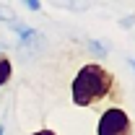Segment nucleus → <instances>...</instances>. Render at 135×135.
Instances as JSON below:
<instances>
[{"label":"nucleus","mask_w":135,"mask_h":135,"mask_svg":"<svg viewBox=\"0 0 135 135\" xmlns=\"http://www.w3.org/2000/svg\"><path fill=\"white\" fill-rule=\"evenodd\" d=\"M133 23H135V16H127V18H122V21H119V26H125V29H130Z\"/></svg>","instance_id":"7"},{"label":"nucleus","mask_w":135,"mask_h":135,"mask_svg":"<svg viewBox=\"0 0 135 135\" xmlns=\"http://www.w3.org/2000/svg\"><path fill=\"white\" fill-rule=\"evenodd\" d=\"M133 130L135 127H133L130 114L117 104L107 107L96 122V135H133Z\"/></svg>","instance_id":"2"},{"label":"nucleus","mask_w":135,"mask_h":135,"mask_svg":"<svg viewBox=\"0 0 135 135\" xmlns=\"http://www.w3.org/2000/svg\"><path fill=\"white\" fill-rule=\"evenodd\" d=\"M114 94H117V78L101 62H86L83 68H78V73L70 83L73 104L81 109L99 107L107 99H112Z\"/></svg>","instance_id":"1"},{"label":"nucleus","mask_w":135,"mask_h":135,"mask_svg":"<svg viewBox=\"0 0 135 135\" xmlns=\"http://www.w3.org/2000/svg\"><path fill=\"white\" fill-rule=\"evenodd\" d=\"M29 11H42V0H21Z\"/></svg>","instance_id":"6"},{"label":"nucleus","mask_w":135,"mask_h":135,"mask_svg":"<svg viewBox=\"0 0 135 135\" xmlns=\"http://www.w3.org/2000/svg\"><path fill=\"white\" fill-rule=\"evenodd\" d=\"M127 65H130V68H135V57H127Z\"/></svg>","instance_id":"9"},{"label":"nucleus","mask_w":135,"mask_h":135,"mask_svg":"<svg viewBox=\"0 0 135 135\" xmlns=\"http://www.w3.org/2000/svg\"><path fill=\"white\" fill-rule=\"evenodd\" d=\"M11 29H13V34L18 36V44H21V47H31L34 42H39V39H42L36 29L26 26V23H18V21H11Z\"/></svg>","instance_id":"3"},{"label":"nucleus","mask_w":135,"mask_h":135,"mask_svg":"<svg viewBox=\"0 0 135 135\" xmlns=\"http://www.w3.org/2000/svg\"><path fill=\"white\" fill-rule=\"evenodd\" d=\"M11 75H13V62H11V57L0 55V86L8 83V81H11Z\"/></svg>","instance_id":"4"},{"label":"nucleus","mask_w":135,"mask_h":135,"mask_svg":"<svg viewBox=\"0 0 135 135\" xmlns=\"http://www.w3.org/2000/svg\"><path fill=\"white\" fill-rule=\"evenodd\" d=\"M88 44H91V50L96 52V55H101V57H104V55H107V47H104V44H101V42H96V39H91V42H88Z\"/></svg>","instance_id":"5"},{"label":"nucleus","mask_w":135,"mask_h":135,"mask_svg":"<svg viewBox=\"0 0 135 135\" xmlns=\"http://www.w3.org/2000/svg\"><path fill=\"white\" fill-rule=\"evenodd\" d=\"M31 135H57L55 130H50V127H42V130H34Z\"/></svg>","instance_id":"8"},{"label":"nucleus","mask_w":135,"mask_h":135,"mask_svg":"<svg viewBox=\"0 0 135 135\" xmlns=\"http://www.w3.org/2000/svg\"><path fill=\"white\" fill-rule=\"evenodd\" d=\"M0 135H5V125L3 122H0Z\"/></svg>","instance_id":"10"}]
</instances>
